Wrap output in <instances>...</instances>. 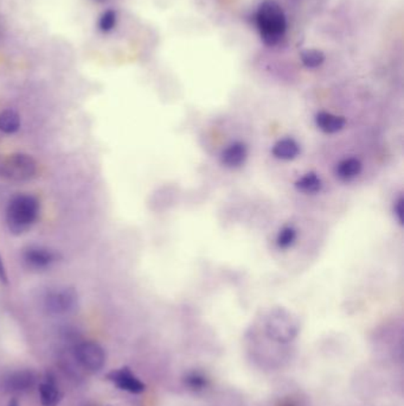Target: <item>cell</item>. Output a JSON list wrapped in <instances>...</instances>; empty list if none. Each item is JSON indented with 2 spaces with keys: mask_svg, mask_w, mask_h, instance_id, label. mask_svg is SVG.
Masks as SVG:
<instances>
[{
  "mask_svg": "<svg viewBox=\"0 0 404 406\" xmlns=\"http://www.w3.org/2000/svg\"><path fill=\"white\" fill-rule=\"evenodd\" d=\"M21 128V116L15 109H5L0 113V131L5 134H13Z\"/></svg>",
  "mask_w": 404,
  "mask_h": 406,
  "instance_id": "e0dca14e",
  "label": "cell"
},
{
  "mask_svg": "<svg viewBox=\"0 0 404 406\" xmlns=\"http://www.w3.org/2000/svg\"><path fill=\"white\" fill-rule=\"evenodd\" d=\"M393 212L396 215L397 220L400 222V225H403L404 221V199L400 196V199H397L395 206H393Z\"/></svg>",
  "mask_w": 404,
  "mask_h": 406,
  "instance_id": "44dd1931",
  "label": "cell"
},
{
  "mask_svg": "<svg viewBox=\"0 0 404 406\" xmlns=\"http://www.w3.org/2000/svg\"><path fill=\"white\" fill-rule=\"evenodd\" d=\"M38 164L31 155L15 153L1 160L0 175L9 181L23 183L36 177Z\"/></svg>",
  "mask_w": 404,
  "mask_h": 406,
  "instance_id": "277c9868",
  "label": "cell"
},
{
  "mask_svg": "<svg viewBox=\"0 0 404 406\" xmlns=\"http://www.w3.org/2000/svg\"><path fill=\"white\" fill-rule=\"evenodd\" d=\"M361 162L357 158H347L342 160L336 168V176L340 181L350 182L361 174Z\"/></svg>",
  "mask_w": 404,
  "mask_h": 406,
  "instance_id": "5bb4252c",
  "label": "cell"
},
{
  "mask_svg": "<svg viewBox=\"0 0 404 406\" xmlns=\"http://www.w3.org/2000/svg\"><path fill=\"white\" fill-rule=\"evenodd\" d=\"M79 303V295L74 287H64L47 291L44 296V310L52 316L70 314Z\"/></svg>",
  "mask_w": 404,
  "mask_h": 406,
  "instance_id": "8992f818",
  "label": "cell"
},
{
  "mask_svg": "<svg viewBox=\"0 0 404 406\" xmlns=\"http://www.w3.org/2000/svg\"><path fill=\"white\" fill-rule=\"evenodd\" d=\"M106 379L121 391L128 392L132 395H140L146 391V385L140 380V378L134 374L133 371L130 370L128 366H123L111 371L106 375Z\"/></svg>",
  "mask_w": 404,
  "mask_h": 406,
  "instance_id": "9c48e42d",
  "label": "cell"
},
{
  "mask_svg": "<svg viewBox=\"0 0 404 406\" xmlns=\"http://www.w3.org/2000/svg\"><path fill=\"white\" fill-rule=\"evenodd\" d=\"M42 406H58L63 399V392L58 386L54 373L47 372L43 379L37 385Z\"/></svg>",
  "mask_w": 404,
  "mask_h": 406,
  "instance_id": "30bf717a",
  "label": "cell"
},
{
  "mask_svg": "<svg viewBox=\"0 0 404 406\" xmlns=\"http://www.w3.org/2000/svg\"><path fill=\"white\" fill-rule=\"evenodd\" d=\"M107 406H116V405H107Z\"/></svg>",
  "mask_w": 404,
  "mask_h": 406,
  "instance_id": "484cf974",
  "label": "cell"
},
{
  "mask_svg": "<svg viewBox=\"0 0 404 406\" xmlns=\"http://www.w3.org/2000/svg\"><path fill=\"white\" fill-rule=\"evenodd\" d=\"M271 153L278 160H293L299 156L300 146L293 138L281 139L273 146Z\"/></svg>",
  "mask_w": 404,
  "mask_h": 406,
  "instance_id": "4fadbf2b",
  "label": "cell"
},
{
  "mask_svg": "<svg viewBox=\"0 0 404 406\" xmlns=\"http://www.w3.org/2000/svg\"><path fill=\"white\" fill-rule=\"evenodd\" d=\"M40 199L31 194H18L10 199L6 208V225L12 234L22 236L38 220Z\"/></svg>",
  "mask_w": 404,
  "mask_h": 406,
  "instance_id": "6da1fadb",
  "label": "cell"
},
{
  "mask_svg": "<svg viewBox=\"0 0 404 406\" xmlns=\"http://www.w3.org/2000/svg\"><path fill=\"white\" fill-rule=\"evenodd\" d=\"M315 124L318 128L322 131L324 133L333 134L343 130L347 124V120L344 116H335L331 113L320 112L315 116Z\"/></svg>",
  "mask_w": 404,
  "mask_h": 406,
  "instance_id": "7c38bea8",
  "label": "cell"
},
{
  "mask_svg": "<svg viewBox=\"0 0 404 406\" xmlns=\"http://www.w3.org/2000/svg\"><path fill=\"white\" fill-rule=\"evenodd\" d=\"M116 24H118V12L113 9L106 10L99 17L98 28L101 33H111L116 29Z\"/></svg>",
  "mask_w": 404,
  "mask_h": 406,
  "instance_id": "d6986e66",
  "label": "cell"
},
{
  "mask_svg": "<svg viewBox=\"0 0 404 406\" xmlns=\"http://www.w3.org/2000/svg\"><path fill=\"white\" fill-rule=\"evenodd\" d=\"M8 406H21V404H19L18 399L12 398L11 400L9 402Z\"/></svg>",
  "mask_w": 404,
  "mask_h": 406,
  "instance_id": "603a6c76",
  "label": "cell"
},
{
  "mask_svg": "<svg viewBox=\"0 0 404 406\" xmlns=\"http://www.w3.org/2000/svg\"><path fill=\"white\" fill-rule=\"evenodd\" d=\"M0 168H1V160H0Z\"/></svg>",
  "mask_w": 404,
  "mask_h": 406,
  "instance_id": "d4e9b609",
  "label": "cell"
},
{
  "mask_svg": "<svg viewBox=\"0 0 404 406\" xmlns=\"http://www.w3.org/2000/svg\"><path fill=\"white\" fill-rule=\"evenodd\" d=\"M22 258L30 270L43 271L57 263L61 259V254L47 247L30 245L23 250Z\"/></svg>",
  "mask_w": 404,
  "mask_h": 406,
  "instance_id": "ba28073f",
  "label": "cell"
},
{
  "mask_svg": "<svg viewBox=\"0 0 404 406\" xmlns=\"http://www.w3.org/2000/svg\"><path fill=\"white\" fill-rule=\"evenodd\" d=\"M255 18L261 38L268 47H274L285 36L287 31V18L278 1H262L257 8Z\"/></svg>",
  "mask_w": 404,
  "mask_h": 406,
  "instance_id": "7a4b0ae2",
  "label": "cell"
},
{
  "mask_svg": "<svg viewBox=\"0 0 404 406\" xmlns=\"http://www.w3.org/2000/svg\"><path fill=\"white\" fill-rule=\"evenodd\" d=\"M40 383L38 374L33 370H17L5 375L3 379V391L11 395H23L33 391Z\"/></svg>",
  "mask_w": 404,
  "mask_h": 406,
  "instance_id": "52a82bcc",
  "label": "cell"
},
{
  "mask_svg": "<svg viewBox=\"0 0 404 406\" xmlns=\"http://www.w3.org/2000/svg\"><path fill=\"white\" fill-rule=\"evenodd\" d=\"M296 188L307 195H314L322 189V182L317 174L310 172L296 182Z\"/></svg>",
  "mask_w": 404,
  "mask_h": 406,
  "instance_id": "2e32d148",
  "label": "cell"
},
{
  "mask_svg": "<svg viewBox=\"0 0 404 406\" xmlns=\"http://www.w3.org/2000/svg\"><path fill=\"white\" fill-rule=\"evenodd\" d=\"M266 335L278 344H289L299 334V319L296 315L284 308L271 310L266 321Z\"/></svg>",
  "mask_w": 404,
  "mask_h": 406,
  "instance_id": "3957f363",
  "label": "cell"
},
{
  "mask_svg": "<svg viewBox=\"0 0 404 406\" xmlns=\"http://www.w3.org/2000/svg\"><path fill=\"white\" fill-rule=\"evenodd\" d=\"M247 156H248L247 146L243 143L236 142L224 150L220 156V162L227 168L236 169L245 164Z\"/></svg>",
  "mask_w": 404,
  "mask_h": 406,
  "instance_id": "8fae6325",
  "label": "cell"
},
{
  "mask_svg": "<svg viewBox=\"0 0 404 406\" xmlns=\"http://www.w3.org/2000/svg\"><path fill=\"white\" fill-rule=\"evenodd\" d=\"M296 231L293 227H284L279 232L278 238H276V245L280 250H287L289 247H292L296 243Z\"/></svg>",
  "mask_w": 404,
  "mask_h": 406,
  "instance_id": "ffe728a7",
  "label": "cell"
},
{
  "mask_svg": "<svg viewBox=\"0 0 404 406\" xmlns=\"http://www.w3.org/2000/svg\"><path fill=\"white\" fill-rule=\"evenodd\" d=\"M72 356L81 368L89 373H98L105 367V349L95 341L77 342L72 347Z\"/></svg>",
  "mask_w": 404,
  "mask_h": 406,
  "instance_id": "5b68a950",
  "label": "cell"
},
{
  "mask_svg": "<svg viewBox=\"0 0 404 406\" xmlns=\"http://www.w3.org/2000/svg\"><path fill=\"white\" fill-rule=\"evenodd\" d=\"M94 1H98V3H105L107 0H94Z\"/></svg>",
  "mask_w": 404,
  "mask_h": 406,
  "instance_id": "cb8c5ba5",
  "label": "cell"
},
{
  "mask_svg": "<svg viewBox=\"0 0 404 406\" xmlns=\"http://www.w3.org/2000/svg\"><path fill=\"white\" fill-rule=\"evenodd\" d=\"M183 383H184L185 388L193 393H201V392L206 391L210 385L209 378L206 377V374L201 371L188 372L183 378Z\"/></svg>",
  "mask_w": 404,
  "mask_h": 406,
  "instance_id": "9a60e30c",
  "label": "cell"
},
{
  "mask_svg": "<svg viewBox=\"0 0 404 406\" xmlns=\"http://www.w3.org/2000/svg\"><path fill=\"white\" fill-rule=\"evenodd\" d=\"M0 283L9 285V275L3 258L0 256Z\"/></svg>",
  "mask_w": 404,
  "mask_h": 406,
  "instance_id": "7402d4cb",
  "label": "cell"
},
{
  "mask_svg": "<svg viewBox=\"0 0 404 406\" xmlns=\"http://www.w3.org/2000/svg\"><path fill=\"white\" fill-rule=\"evenodd\" d=\"M300 58L306 68L314 70L325 62V54L317 49H307V50L301 51Z\"/></svg>",
  "mask_w": 404,
  "mask_h": 406,
  "instance_id": "ac0fdd59",
  "label": "cell"
}]
</instances>
